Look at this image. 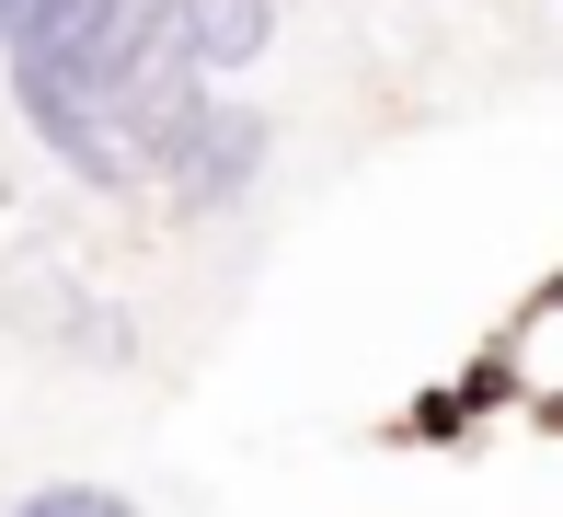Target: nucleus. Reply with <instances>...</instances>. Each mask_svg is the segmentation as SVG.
Here are the masks:
<instances>
[{"mask_svg":"<svg viewBox=\"0 0 563 517\" xmlns=\"http://www.w3.org/2000/svg\"><path fill=\"white\" fill-rule=\"evenodd\" d=\"M253 173H265V116H253V103H208V116L162 150V185H173V207H185V219L230 207Z\"/></svg>","mask_w":563,"mask_h":517,"instance_id":"f257e3e1","label":"nucleus"},{"mask_svg":"<svg viewBox=\"0 0 563 517\" xmlns=\"http://www.w3.org/2000/svg\"><path fill=\"white\" fill-rule=\"evenodd\" d=\"M173 23L208 58V81H230V69H253L276 46V0H173Z\"/></svg>","mask_w":563,"mask_h":517,"instance_id":"f03ea898","label":"nucleus"},{"mask_svg":"<svg viewBox=\"0 0 563 517\" xmlns=\"http://www.w3.org/2000/svg\"><path fill=\"white\" fill-rule=\"evenodd\" d=\"M12 517H139V506L115 483H35V495H12Z\"/></svg>","mask_w":563,"mask_h":517,"instance_id":"7ed1b4c3","label":"nucleus"}]
</instances>
